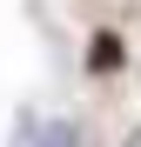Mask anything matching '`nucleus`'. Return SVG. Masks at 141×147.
Instances as JSON below:
<instances>
[{
	"mask_svg": "<svg viewBox=\"0 0 141 147\" xmlns=\"http://www.w3.org/2000/svg\"><path fill=\"white\" fill-rule=\"evenodd\" d=\"M114 67H121V40L101 34V40H94V74H114Z\"/></svg>",
	"mask_w": 141,
	"mask_h": 147,
	"instance_id": "1",
	"label": "nucleus"
},
{
	"mask_svg": "<svg viewBox=\"0 0 141 147\" xmlns=\"http://www.w3.org/2000/svg\"><path fill=\"white\" fill-rule=\"evenodd\" d=\"M128 147H141V127H134V134H128Z\"/></svg>",
	"mask_w": 141,
	"mask_h": 147,
	"instance_id": "2",
	"label": "nucleus"
}]
</instances>
